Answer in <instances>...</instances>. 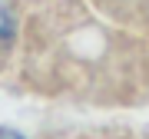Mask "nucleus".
Segmentation results:
<instances>
[{
    "instance_id": "obj_1",
    "label": "nucleus",
    "mask_w": 149,
    "mask_h": 139,
    "mask_svg": "<svg viewBox=\"0 0 149 139\" xmlns=\"http://www.w3.org/2000/svg\"><path fill=\"white\" fill-rule=\"evenodd\" d=\"M10 40H13V17H10V10H7L3 3H0V50L10 47Z\"/></svg>"
},
{
    "instance_id": "obj_2",
    "label": "nucleus",
    "mask_w": 149,
    "mask_h": 139,
    "mask_svg": "<svg viewBox=\"0 0 149 139\" xmlns=\"http://www.w3.org/2000/svg\"><path fill=\"white\" fill-rule=\"evenodd\" d=\"M0 139H23V136L13 133V129H3V133H0Z\"/></svg>"
}]
</instances>
